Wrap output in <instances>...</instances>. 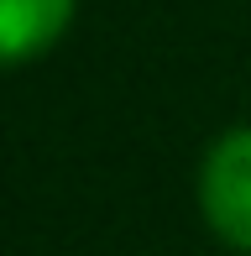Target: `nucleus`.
<instances>
[{"label":"nucleus","mask_w":251,"mask_h":256,"mask_svg":"<svg viewBox=\"0 0 251 256\" xmlns=\"http://www.w3.org/2000/svg\"><path fill=\"white\" fill-rule=\"evenodd\" d=\"M199 209L225 246L251 256V126H236L210 146L199 168Z\"/></svg>","instance_id":"f257e3e1"},{"label":"nucleus","mask_w":251,"mask_h":256,"mask_svg":"<svg viewBox=\"0 0 251 256\" xmlns=\"http://www.w3.org/2000/svg\"><path fill=\"white\" fill-rule=\"evenodd\" d=\"M78 0H0V68L42 58L68 32Z\"/></svg>","instance_id":"f03ea898"}]
</instances>
